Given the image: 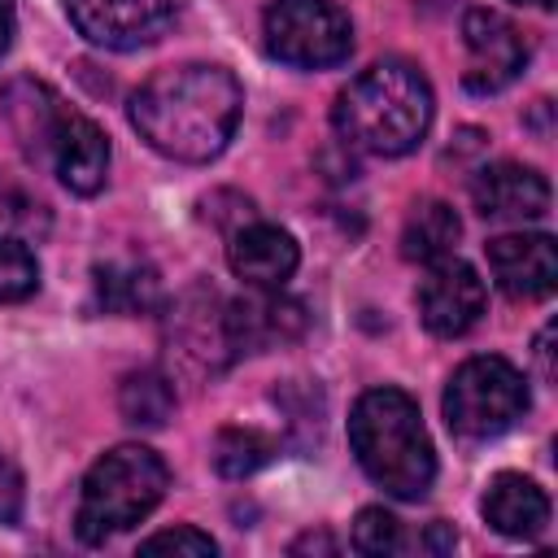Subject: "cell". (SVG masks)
<instances>
[{
  "instance_id": "14",
  "label": "cell",
  "mask_w": 558,
  "mask_h": 558,
  "mask_svg": "<svg viewBox=\"0 0 558 558\" xmlns=\"http://www.w3.org/2000/svg\"><path fill=\"white\" fill-rule=\"evenodd\" d=\"M227 262L248 288H283L301 262V248L288 231H279L270 222H248V227L231 231Z\"/></svg>"
},
{
  "instance_id": "10",
  "label": "cell",
  "mask_w": 558,
  "mask_h": 558,
  "mask_svg": "<svg viewBox=\"0 0 558 558\" xmlns=\"http://www.w3.org/2000/svg\"><path fill=\"white\" fill-rule=\"evenodd\" d=\"M484 314V279L458 262V257H440L432 262L427 279L418 283V318L432 336H462L480 323Z\"/></svg>"
},
{
  "instance_id": "20",
  "label": "cell",
  "mask_w": 558,
  "mask_h": 558,
  "mask_svg": "<svg viewBox=\"0 0 558 558\" xmlns=\"http://www.w3.org/2000/svg\"><path fill=\"white\" fill-rule=\"evenodd\" d=\"M275 440L270 436H262V432H253V427H227V432H218V440H214V466L227 475V480H244V475H253L257 466H266L270 458H275Z\"/></svg>"
},
{
  "instance_id": "3",
  "label": "cell",
  "mask_w": 558,
  "mask_h": 558,
  "mask_svg": "<svg viewBox=\"0 0 558 558\" xmlns=\"http://www.w3.org/2000/svg\"><path fill=\"white\" fill-rule=\"evenodd\" d=\"M349 445L362 471L401 501H418L436 480L423 414L401 388H371L357 397L349 414Z\"/></svg>"
},
{
  "instance_id": "12",
  "label": "cell",
  "mask_w": 558,
  "mask_h": 558,
  "mask_svg": "<svg viewBox=\"0 0 558 558\" xmlns=\"http://www.w3.org/2000/svg\"><path fill=\"white\" fill-rule=\"evenodd\" d=\"M48 166L70 192L96 196L105 187V174H109V140H105V131L92 118H83V113H74L65 105L61 118H57L52 144H48Z\"/></svg>"
},
{
  "instance_id": "27",
  "label": "cell",
  "mask_w": 558,
  "mask_h": 558,
  "mask_svg": "<svg viewBox=\"0 0 558 558\" xmlns=\"http://www.w3.org/2000/svg\"><path fill=\"white\" fill-rule=\"evenodd\" d=\"M13 26H17V17H13V0H0V57H4L9 44H13Z\"/></svg>"
},
{
  "instance_id": "16",
  "label": "cell",
  "mask_w": 558,
  "mask_h": 558,
  "mask_svg": "<svg viewBox=\"0 0 558 558\" xmlns=\"http://www.w3.org/2000/svg\"><path fill=\"white\" fill-rule=\"evenodd\" d=\"M0 105H4V118L22 144V153L31 161H48V144H52V131H57V118L65 109V100L35 83V78H13L4 92H0Z\"/></svg>"
},
{
  "instance_id": "29",
  "label": "cell",
  "mask_w": 558,
  "mask_h": 558,
  "mask_svg": "<svg viewBox=\"0 0 558 558\" xmlns=\"http://www.w3.org/2000/svg\"><path fill=\"white\" fill-rule=\"evenodd\" d=\"M519 4H541V9H549L554 0H519Z\"/></svg>"
},
{
  "instance_id": "6",
  "label": "cell",
  "mask_w": 558,
  "mask_h": 558,
  "mask_svg": "<svg viewBox=\"0 0 558 558\" xmlns=\"http://www.w3.org/2000/svg\"><path fill=\"white\" fill-rule=\"evenodd\" d=\"M262 31L270 57L296 70H331L353 52V22L331 0H275Z\"/></svg>"
},
{
  "instance_id": "26",
  "label": "cell",
  "mask_w": 558,
  "mask_h": 558,
  "mask_svg": "<svg viewBox=\"0 0 558 558\" xmlns=\"http://www.w3.org/2000/svg\"><path fill=\"white\" fill-rule=\"evenodd\" d=\"M549 344H554V323H545L541 336H536V362H541V375L545 379H554V349Z\"/></svg>"
},
{
  "instance_id": "5",
  "label": "cell",
  "mask_w": 558,
  "mask_h": 558,
  "mask_svg": "<svg viewBox=\"0 0 558 558\" xmlns=\"http://www.w3.org/2000/svg\"><path fill=\"white\" fill-rule=\"evenodd\" d=\"M445 423L462 440H493L527 414V379L493 353L466 357L445 384Z\"/></svg>"
},
{
  "instance_id": "2",
  "label": "cell",
  "mask_w": 558,
  "mask_h": 558,
  "mask_svg": "<svg viewBox=\"0 0 558 558\" xmlns=\"http://www.w3.org/2000/svg\"><path fill=\"white\" fill-rule=\"evenodd\" d=\"M331 122L349 148L401 157L418 148L432 126V83L410 61H379L336 96Z\"/></svg>"
},
{
  "instance_id": "19",
  "label": "cell",
  "mask_w": 558,
  "mask_h": 558,
  "mask_svg": "<svg viewBox=\"0 0 558 558\" xmlns=\"http://www.w3.org/2000/svg\"><path fill=\"white\" fill-rule=\"evenodd\" d=\"M118 410L131 427H161L174 414V384L161 371H131L118 388Z\"/></svg>"
},
{
  "instance_id": "7",
  "label": "cell",
  "mask_w": 558,
  "mask_h": 558,
  "mask_svg": "<svg viewBox=\"0 0 558 558\" xmlns=\"http://www.w3.org/2000/svg\"><path fill=\"white\" fill-rule=\"evenodd\" d=\"M462 44H466L462 83L471 92H480V96L510 87L527 65V44H523L519 26L497 9H466Z\"/></svg>"
},
{
  "instance_id": "13",
  "label": "cell",
  "mask_w": 558,
  "mask_h": 558,
  "mask_svg": "<svg viewBox=\"0 0 558 558\" xmlns=\"http://www.w3.org/2000/svg\"><path fill=\"white\" fill-rule=\"evenodd\" d=\"M471 201L493 222H536L549 214V183L532 166L497 161V166H484L475 174Z\"/></svg>"
},
{
  "instance_id": "11",
  "label": "cell",
  "mask_w": 558,
  "mask_h": 558,
  "mask_svg": "<svg viewBox=\"0 0 558 558\" xmlns=\"http://www.w3.org/2000/svg\"><path fill=\"white\" fill-rule=\"evenodd\" d=\"M484 253H488V270L497 279V288L510 301H541L554 292V279H558L554 235H545V231L497 235L484 244Z\"/></svg>"
},
{
  "instance_id": "18",
  "label": "cell",
  "mask_w": 558,
  "mask_h": 558,
  "mask_svg": "<svg viewBox=\"0 0 558 558\" xmlns=\"http://www.w3.org/2000/svg\"><path fill=\"white\" fill-rule=\"evenodd\" d=\"M161 296L157 275L148 266L135 262H113V266H96V301L109 314H144L153 310Z\"/></svg>"
},
{
  "instance_id": "22",
  "label": "cell",
  "mask_w": 558,
  "mask_h": 558,
  "mask_svg": "<svg viewBox=\"0 0 558 558\" xmlns=\"http://www.w3.org/2000/svg\"><path fill=\"white\" fill-rule=\"evenodd\" d=\"M353 549L357 554H371V558L397 554L401 549V523L384 506H366L357 514V523H353Z\"/></svg>"
},
{
  "instance_id": "21",
  "label": "cell",
  "mask_w": 558,
  "mask_h": 558,
  "mask_svg": "<svg viewBox=\"0 0 558 558\" xmlns=\"http://www.w3.org/2000/svg\"><path fill=\"white\" fill-rule=\"evenodd\" d=\"M35 283H39V266H35L31 248L0 235V305L4 301H26L35 292Z\"/></svg>"
},
{
  "instance_id": "28",
  "label": "cell",
  "mask_w": 558,
  "mask_h": 558,
  "mask_svg": "<svg viewBox=\"0 0 558 558\" xmlns=\"http://www.w3.org/2000/svg\"><path fill=\"white\" fill-rule=\"evenodd\" d=\"M427 545H432V549H453L458 541H453V532H449L445 523H432V536H427Z\"/></svg>"
},
{
  "instance_id": "17",
  "label": "cell",
  "mask_w": 558,
  "mask_h": 558,
  "mask_svg": "<svg viewBox=\"0 0 558 558\" xmlns=\"http://www.w3.org/2000/svg\"><path fill=\"white\" fill-rule=\"evenodd\" d=\"M458 235H462V222L445 201H418L401 227V257L432 266L453 253Z\"/></svg>"
},
{
  "instance_id": "23",
  "label": "cell",
  "mask_w": 558,
  "mask_h": 558,
  "mask_svg": "<svg viewBox=\"0 0 558 558\" xmlns=\"http://www.w3.org/2000/svg\"><path fill=\"white\" fill-rule=\"evenodd\" d=\"M218 545L209 532L201 527H166V532H153L148 541H140V554H192V558H209Z\"/></svg>"
},
{
  "instance_id": "9",
  "label": "cell",
  "mask_w": 558,
  "mask_h": 558,
  "mask_svg": "<svg viewBox=\"0 0 558 558\" xmlns=\"http://www.w3.org/2000/svg\"><path fill=\"white\" fill-rule=\"evenodd\" d=\"M222 327H227L231 353H266V349L301 340L305 305L283 296L279 288H253L248 296H240L222 310Z\"/></svg>"
},
{
  "instance_id": "15",
  "label": "cell",
  "mask_w": 558,
  "mask_h": 558,
  "mask_svg": "<svg viewBox=\"0 0 558 558\" xmlns=\"http://www.w3.org/2000/svg\"><path fill=\"white\" fill-rule=\"evenodd\" d=\"M480 510L510 541H532V536H541L549 527V497H545V488H536L527 475H514V471H501V475L488 480Z\"/></svg>"
},
{
  "instance_id": "24",
  "label": "cell",
  "mask_w": 558,
  "mask_h": 558,
  "mask_svg": "<svg viewBox=\"0 0 558 558\" xmlns=\"http://www.w3.org/2000/svg\"><path fill=\"white\" fill-rule=\"evenodd\" d=\"M22 501H26L22 471H17L13 458L0 449V523H17V519H22Z\"/></svg>"
},
{
  "instance_id": "4",
  "label": "cell",
  "mask_w": 558,
  "mask_h": 558,
  "mask_svg": "<svg viewBox=\"0 0 558 558\" xmlns=\"http://www.w3.org/2000/svg\"><path fill=\"white\" fill-rule=\"evenodd\" d=\"M166 484H170L166 462L144 445H118L100 453L78 493V514H74L78 541L105 545L109 536L135 527L157 510V501L166 497Z\"/></svg>"
},
{
  "instance_id": "25",
  "label": "cell",
  "mask_w": 558,
  "mask_h": 558,
  "mask_svg": "<svg viewBox=\"0 0 558 558\" xmlns=\"http://www.w3.org/2000/svg\"><path fill=\"white\" fill-rule=\"evenodd\" d=\"M336 549H340V545H336V536H331L327 527L305 532V536H296V541H292V554H327V558H331Z\"/></svg>"
},
{
  "instance_id": "8",
  "label": "cell",
  "mask_w": 558,
  "mask_h": 558,
  "mask_svg": "<svg viewBox=\"0 0 558 558\" xmlns=\"http://www.w3.org/2000/svg\"><path fill=\"white\" fill-rule=\"evenodd\" d=\"M70 22L83 39L131 52L153 44L179 13V0H65Z\"/></svg>"
},
{
  "instance_id": "1",
  "label": "cell",
  "mask_w": 558,
  "mask_h": 558,
  "mask_svg": "<svg viewBox=\"0 0 558 558\" xmlns=\"http://www.w3.org/2000/svg\"><path fill=\"white\" fill-rule=\"evenodd\" d=\"M244 92L231 70L187 61L157 70L131 96V126L170 161H209L227 148L240 122Z\"/></svg>"
}]
</instances>
